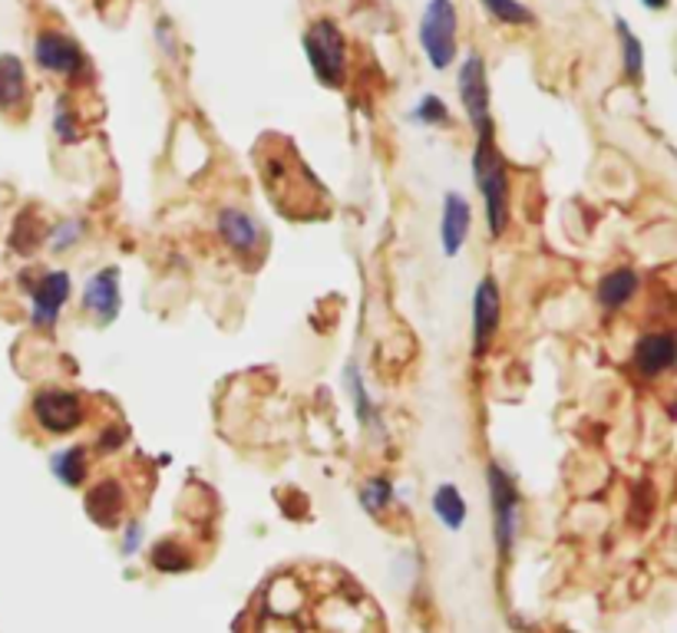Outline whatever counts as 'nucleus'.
Segmentation results:
<instances>
[{"instance_id":"obj_1","label":"nucleus","mask_w":677,"mask_h":633,"mask_svg":"<svg viewBox=\"0 0 677 633\" xmlns=\"http://www.w3.org/2000/svg\"><path fill=\"white\" fill-rule=\"evenodd\" d=\"M235 633H387L371 591L337 564L298 561L275 568L245 610Z\"/></svg>"},{"instance_id":"obj_2","label":"nucleus","mask_w":677,"mask_h":633,"mask_svg":"<svg viewBox=\"0 0 677 633\" xmlns=\"http://www.w3.org/2000/svg\"><path fill=\"white\" fill-rule=\"evenodd\" d=\"M255 169L265 182L271 205L281 215H288L294 221H311V218H324L330 211V192L307 169V162L298 156L291 139H285L278 133L262 136L255 146Z\"/></svg>"},{"instance_id":"obj_3","label":"nucleus","mask_w":677,"mask_h":633,"mask_svg":"<svg viewBox=\"0 0 677 633\" xmlns=\"http://www.w3.org/2000/svg\"><path fill=\"white\" fill-rule=\"evenodd\" d=\"M473 172H476V185H480V195L486 202V224H489V234L493 238H503L506 234V224H509V166L493 139V133H483L476 136V153H473Z\"/></svg>"},{"instance_id":"obj_4","label":"nucleus","mask_w":677,"mask_h":633,"mask_svg":"<svg viewBox=\"0 0 677 633\" xmlns=\"http://www.w3.org/2000/svg\"><path fill=\"white\" fill-rule=\"evenodd\" d=\"M304 57L314 70V76L337 89V86H344L348 80V44H344V34L341 27H337L334 21L321 17L314 24H307L304 31Z\"/></svg>"},{"instance_id":"obj_5","label":"nucleus","mask_w":677,"mask_h":633,"mask_svg":"<svg viewBox=\"0 0 677 633\" xmlns=\"http://www.w3.org/2000/svg\"><path fill=\"white\" fill-rule=\"evenodd\" d=\"M420 44L433 70H446L457 60V8L454 0H430L420 21Z\"/></svg>"},{"instance_id":"obj_6","label":"nucleus","mask_w":677,"mask_h":633,"mask_svg":"<svg viewBox=\"0 0 677 633\" xmlns=\"http://www.w3.org/2000/svg\"><path fill=\"white\" fill-rule=\"evenodd\" d=\"M218 238L229 244L232 255L245 265V268H262L265 255H268V231L242 208H221L218 211Z\"/></svg>"},{"instance_id":"obj_7","label":"nucleus","mask_w":677,"mask_h":633,"mask_svg":"<svg viewBox=\"0 0 677 633\" xmlns=\"http://www.w3.org/2000/svg\"><path fill=\"white\" fill-rule=\"evenodd\" d=\"M489 475V501H493V538L499 545V555L509 558L512 545H516V532H519V491L516 482L506 475L503 465L489 462L486 468Z\"/></svg>"},{"instance_id":"obj_8","label":"nucleus","mask_w":677,"mask_h":633,"mask_svg":"<svg viewBox=\"0 0 677 633\" xmlns=\"http://www.w3.org/2000/svg\"><path fill=\"white\" fill-rule=\"evenodd\" d=\"M31 413L40 423V429H47L50 436H67L86 423V400L73 390L47 387L34 397Z\"/></svg>"},{"instance_id":"obj_9","label":"nucleus","mask_w":677,"mask_h":633,"mask_svg":"<svg viewBox=\"0 0 677 633\" xmlns=\"http://www.w3.org/2000/svg\"><path fill=\"white\" fill-rule=\"evenodd\" d=\"M460 102L473 122L476 136L493 133V112H489V80H486V63L476 50H470V57L460 66Z\"/></svg>"},{"instance_id":"obj_10","label":"nucleus","mask_w":677,"mask_h":633,"mask_svg":"<svg viewBox=\"0 0 677 633\" xmlns=\"http://www.w3.org/2000/svg\"><path fill=\"white\" fill-rule=\"evenodd\" d=\"M34 60L40 70L47 73H60V76H70L76 80L83 70H86V57L80 50V44L60 31H40L37 40H34Z\"/></svg>"},{"instance_id":"obj_11","label":"nucleus","mask_w":677,"mask_h":633,"mask_svg":"<svg viewBox=\"0 0 677 633\" xmlns=\"http://www.w3.org/2000/svg\"><path fill=\"white\" fill-rule=\"evenodd\" d=\"M24 288L34 297V324L40 330H53L57 327V317H60V307L70 297V278L63 271H40L34 281L27 275L24 278Z\"/></svg>"},{"instance_id":"obj_12","label":"nucleus","mask_w":677,"mask_h":633,"mask_svg":"<svg viewBox=\"0 0 677 633\" xmlns=\"http://www.w3.org/2000/svg\"><path fill=\"white\" fill-rule=\"evenodd\" d=\"M499 314H503V297L496 278H483L473 297V350L483 356L499 330Z\"/></svg>"},{"instance_id":"obj_13","label":"nucleus","mask_w":677,"mask_h":633,"mask_svg":"<svg viewBox=\"0 0 677 633\" xmlns=\"http://www.w3.org/2000/svg\"><path fill=\"white\" fill-rule=\"evenodd\" d=\"M120 271L117 268H102L99 275H93L83 288V307L99 320V324H112L120 314Z\"/></svg>"},{"instance_id":"obj_14","label":"nucleus","mask_w":677,"mask_h":633,"mask_svg":"<svg viewBox=\"0 0 677 633\" xmlns=\"http://www.w3.org/2000/svg\"><path fill=\"white\" fill-rule=\"evenodd\" d=\"M86 515L99 528H117L126 515V488L117 478H102L86 491Z\"/></svg>"},{"instance_id":"obj_15","label":"nucleus","mask_w":677,"mask_h":633,"mask_svg":"<svg viewBox=\"0 0 677 633\" xmlns=\"http://www.w3.org/2000/svg\"><path fill=\"white\" fill-rule=\"evenodd\" d=\"M634 369L648 379L677 369V337L674 333H644L634 343Z\"/></svg>"},{"instance_id":"obj_16","label":"nucleus","mask_w":677,"mask_h":633,"mask_svg":"<svg viewBox=\"0 0 677 633\" xmlns=\"http://www.w3.org/2000/svg\"><path fill=\"white\" fill-rule=\"evenodd\" d=\"M470 228H473V208H470V202L460 192H446V198H443V218H439V244H443V251H446L449 258L460 255V247H463Z\"/></svg>"},{"instance_id":"obj_17","label":"nucleus","mask_w":677,"mask_h":633,"mask_svg":"<svg viewBox=\"0 0 677 633\" xmlns=\"http://www.w3.org/2000/svg\"><path fill=\"white\" fill-rule=\"evenodd\" d=\"M31 106V83L24 60L14 53L0 57V112L4 115H27Z\"/></svg>"},{"instance_id":"obj_18","label":"nucleus","mask_w":677,"mask_h":633,"mask_svg":"<svg viewBox=\"0 0 677 633\" xmlns=\"http://www.w3.org/2000/svg\"><path fill=\"white\" fill-rule=\"evenodd\" d=\"M634 294H638V275H634L631 268H618V271L605 275L602 284H599V304H602L605 311H618V307H625Z\"/></svg>"},{"instance_id":"obj_19","label":"nucleus","mask_w":677,"mask_h":633,"mask_svg":"<svg viewBox=\"0 0 677 633\" xmlns=\"http://www.w3.org/2000/svg\"><path fill=\"white\" fill-rule=\"evenodd\" d=\"M433 512H436V519L446 528H454V532L463 528V522H467V501H463L460 488L457 485H439L436 495H433Z\"/></svg>"},{"instance_id":"obj_20","label":"nucleus","mask_w":677,"mask_h":633,"mask_svg":"<svg viewBox=\"0 0 677 633\" xmlns=\"http://www.w3.org/2000/svg\"><path fill=\"white\" fill-rule=\"evenodd\" d=\"M53 472L63 485H80L86 475H89V452L86 446H70L63 452H57L53 459Z\"/></svg>"},{"instance_id":"obj_21","label":"nucleus","mask_w":677,"mask_h":633,"mask_svg":"<svg viewBox=\"0 0 677 633\" xmlns=\"http://www.w3.org/2000/svg\"><path fill=\"white\" fill-rule=\"evenodd\" d=\"M149 561H153V568L162 571V574H179V571H189V568H192V551H189L185 545L166 538V541H159V545L153 548Z\"/></svg>"},{"instance_id":"obj_22","label":"nucleus","mask_w":677,"mask_h":633,"mask_svg":"<svg viewBox=\"0 0 677 633\" xmlns=\"http://www.w3.org/2000/svg\"><path fill=\"white\" fill-rule=\"evenodd\" d=\"M44 238H47V228H44V221L34 215V211H24L21 218H17V228H14V251H21V255H34V251L44 244Z\"/></svg>"},{"instance_id":"obj_23","label":"nucleus","mask_w":677,"mask_h":633,"mask_svg":"<svg viewBox=\"0 0 677 633\" xmlns=\"http://www.w3.org/2000/svg\"><path fill=\"white\" fill-rule=\"evenodd\" d=\"M618 37H621V50H625V76L631 80V83H641V73H644V47H641V40L628 31V24L618 17Z\"/></svg>"},{"instance_id":"obj_24","label":"nucleus","mask_w":677,"mask_h":633,"mask_svg":"<svg viewBox=\"0 0 677 633\" xmlns=\"http://www.w3.org/2000/svg\"><path fill=\"white\" fill-rule=\"evenodd\" d=\"M483 8H486L489 17H496L499 24H512V27H519V24H535L532 11L522 8L519 0H483Z\"/></svg>"},{"instance_id":"obj_25","label":"nucleus","mask_w":677,"mask_h":633,"mask_svg":"<svg viewBox=\"0 0 677 633\" xmlns=\"http://www.w3.org/2000/svg\"><path fill=\"white\" fill-rule=\"evenodd\" d=\"M361 501H364V509L371 512V515H380L387 504L394 501V485H390V478H371L367 485H364V491H361Z\"/></svg>"},{"instance_id":"obj_26","label":"nucleus","mask_w":677,"mask_h":633,"mask_svg":"<svg viewBox=\"0 0 677 633\" xmlns=\"http://www.w3.org/2000/svg\"><path fill=\"white\" fill-rule=\"evenodd\" d=\"M53 130H57L60 143H67V146L80 139V122H76V115H73V109H70V102H67V99H60V102H57Z\"/></svg>"},{"instance_id":"obj_27","label":"nucleus","mask_w":677,"mask_h":633,"mask_svg":"<svg viewBox=\"0 0 677 633\" xmlns=\"http://www.w3.org/2000/svg\"><path fill=\"white\" fill-rule=\"evenodd\" d=\"M413 119L426 122V125H446L449 122V109L439 96H423V102L416 106Z\"/></svg>"},{"instance_id":"obj_28","label":"nucleus","mask_w":677,"mask_h":633,"mask_svg":"<svg viewBox=\"0 0 677 633\" xmlns=\"http://www.w3.org/2000/svg\"><path fill=\"white\" fill-rule=\"evenodd\" d=\"M80 231H83V221H73V218H70V221H63V224L53 231L50 247H53V251H67L70 244H76V241H80Z\"/></svg>"},{"instance_id":"obj_29","label":"nucleus","mask_w":677,"mask_h":633,"mask_svg":"<svg viewBox=\"0 0 677 633\" xmlns=\"http://www.w3.org/2000/svg\"><path fill=\"white\" fill-rule=\"evenodd\" d=\"M140 541H143V528H140V525H130V532H126V538H123V551L133 555V551L140 548Z\"/></svg>"},{"instance_id":"obj_30","label":"nucleus","mask_w":677,"mask_h":633,"mask_svg":"<svg viewBox=\"0 0 677 633\" xmlns=\"http://www.w3.org/2000/svg\"><path fill=\"white\" fill-rule=\"evenodd\" d=\"M641 4H644L648 11H664V8L670 4V0H641Z\"/></svg>"}]
</instances>
